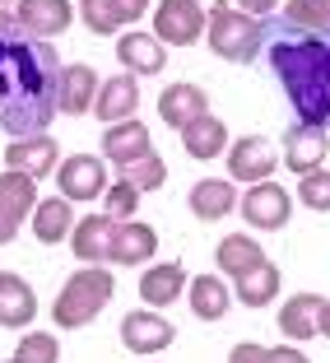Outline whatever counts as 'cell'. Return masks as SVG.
Returning a JSON list of instances; mask_svg holds the SVG:
<instances>
[{
  "instance_id": "6da1fadb",
  "label": "cell",
  "mask_w": 330,
  "mask_h": 363,
  "mask_svg": "<svg viewBox=\"0 0 330 363\" xmlns=\"http://www.w3.org/2000/svg\"><path fill=\"white\" fill-rule=\"evenodd\" d=\"M61 61L56 47L19 28H0V130L42 135L56 117Z\"/></svg>"
},
{
  "instance_id": "7a4b0ae2",
  "label": "cell",
  "mask_w": 330,
  "mask_h": 363,
  "mask_svg": "<svg viewBox=\"0 0 330 363\" xmlns=\"http://www.w3.org/2000/svg\"><path fill=\"white\" fill-rule=\"evenodd\" d=\"M270 70L279 75L298 121L326 126L330 121V33H298V28L275 33Z\"/></svg>"
},
{
  "instance_id": "3957f363",
  "label": "cell",
  "mask_w": 330,
  "mask_h": 363,
  "mask_svg": "<svg viewBox=\"0 0 330 363\" xmlns=\"http://www.w3.org/2000/svg\"><path fill=\"white\" fill-rule=\"evenodd\" d=\"M112 294H117V279L107 275L103 266H79L52 303L56 331H79V326H89V321L112 303Z\"/></svg>"
},
{
  "instance_id": "277c9868",
  "label": "cell",
  "mask_w": 330,
  "mask_h": 363,
  "mask_svg": "<svg viewBox=\"0 0 330 363\" xmlns=\"http://www.w3.org/2000/svg\"><path fill=\"white\" fill-rule=\"evenodd\" d=\"M266 33H275V28H270L266 19H256V14H242V10H219L205 23V38H210L214 56H224V61H233V65H251L256 56H261Z\"/></svg>"
},
{
  "instance_id": "5b68a950",
  "label": "cell",
  "mask_w": 330,
  "mask_h": 363,
  "mask_svg": "<svg viewBox=\"0 0 330 363\" xmlns=\"http://www.w3.org/2000/svg\"><path fill=\"white\" fill-rule=\"evenodd\" d=\"M33 210H38V177L5 168L0 172V247L19 238V224L33 219Z\"/></svg>"
},
{
  "instance_id": "8992f818",
  "label": "cell",
  "mask_w": 330,
  "mask_h": 363,
  "mask_svg": "<svg viewBox=\"0 0 330 363\" xmlns=\"http://www.w3.org/2000/svg\"><path fill=\"white\" fill-rule=\"evenodd\" d=\"M56 186H61V196L70 205H75V201L93 205L98 196L112 186V177H107V159H98V154H70V159H61V168H56Z\"/></svg>"
},
{
  "instance_id": "52a82bcc",
  "label": "cell",
  "mask_w": 330,
  "mask_h": 363,
  "mask_svg": "<svg viewBox=\"0 0 330 363\" xmlns=\"http://www.w3.org/2000/svg\"><path fill=\"white\" fill-rule=\"evenodd\" d=\"M154 38L163 47H191L205 38V5L200 0H163L154 10Z\"/></svg>"
},
{
  "instance_id": "ba28073f",
  "label": "cell",
  "mask_w": 330,
  "mask_h": 363,
  "mask_svg": "<svg viewBox=\"0 0 330 363\" xmlns=\"http://www.w3.org/2000/svg\"><path fill=\"white\" fill-rule=\"evenodd\" d=\"M288 214H293V201L279 182H256L251 191L242 196V219L261 233H279L288 224Z\"/></svg>"
},
{
  "instance_id": "9c48e42d",
  "label": "cell",
  "mask_w": 330,
  "mask_h": 363,
  "mask_svg": "<svg viewBox=\"0 0 330 363\" xmlns=\"http://www.w3.org/2000/svg\"><path fill=\"white\" fill-rule=\"evenodd\" d=\"M172 340H177V326L154 308H140V312H126V317H121V345H126L130 354H159V350H168Z\"/></svg>"
},
{
  "instance_id": "30bf717a",
  "label": "cell",
  "mask_w": 330,
  "mask_h": 363,
  "mask_svg": "<svg viewBox=\"0 0 330 363\" xmlns=\"http://www.w3.org/2000/svg\"><path fill=\"white\" fill-rule=\"evenodd\" d=\"M75 23V5L70 0H19L14 10V28L28 33V38H61L65 28Z\"/></svg>"
},
{
  "instance_id": "8fae6325",
  "label": "cell",
  "mask_w": 330,
  "mask_h": 363,
  "mask_svg": "<svg viewBox=\"0 0 330 363\" xmlns=\"http://www.w3.org/2000/svg\"><path fill=\"white\" fill-rule=\"evenodd\" d=\"M228 177L233 182H270V172H275V163H279V154H275V145H270L266 135H242L237 145H228Z\"/></svg>"
},
{
  "instance_id": "7c38bea8",
  "label": "cell",
  "mask_w": 330,
  "mask_h": 363,
  "mask_svg": "<svg viewBox=\"0 0 330 363\" xmlns=\"http://www.w3.org/2000/svg\"><path fill=\"white\" fill-rule=\"evenodd\" d=\"M144 14H149V0H79V19L93 38L121 33L126 23L144 19Z\"/></svg>"
},
{
  "instance_id": "4fadbf2b",
  "label": "cell",
  "mask_w": 330,
  "mask_h": 363,
  "mask_svg": "<svg viewBox=\"0 0 330 363\" xmlns=\"http://www.w3.org/2000/svg\"><path fill=\"white\" fill-rule=\"evenodd\" d=\"M330 154V140H326V126H307V121H298V126H288L284 135V163L298 177H307V172H317L321 163H326Z\"/></svg>"
},
{
  "instance_id": "5bb4252c",
  "label": "cell",
  "mask_w": 330,
  "mask_h": 363,
  "mask_svg": "<svg viewBox=\"0 0 330 363\" xmlns=\"http://www.w3.org/2000/svg\"><path fill=\"white\" fill-rule=\"evenodd\" d=\"M112 242H117V219L112 214H89V219H75V233H70V247L84 266H103L112 261Z\"/></svg>"
},
{
  "instance_id": "9a60e30c",
  "label": "cell",
  "mask_w": 330,
  "mask_h": 363,
  "mask_svg": "<svg viewBox=\"0 0 330 363\" xmlns=\"http://www.w3.org/2000/svg\"><path fill=\"white\" fill-rule=\"evenodd\" d=\"M93 98H98V70L93 65H84V61L61 65L56 112H65V117H84V112H93Z\"/></svg>"
},
{
  "instance_id": "2e32d148",
  "label": "cell",
  "mask_w": 330,
  "mask_h": 363,
  "mask_svg": "<svg viewBox=\"0 0 330 363\" xmlns=\"http://www.w3.org/2000/svg\"><path fill=\"white\" fill-rule=\"evenodd\" d=\"M38 317V294L28 279H19L14 270H0V326L5 331H28Z\"/></svg>"
},
{
  "instance_id": "e0dca14e",
  "label": "cell",
  "mask_w": 330,
  "mask_h": 363,
  "mask_svg": "<svg viewBox=\"0 0 330 363\" xmlns=\"http://www.w3.org/2000/svg\"><path fill=\"white\" fill-rule=\"evenodd\" d=\"M144 154H154V145H149V126H144L140 117L117 121V126L103 130V159H107V163L126 168V163L144 159Z\"/></svg>"
},
{
  "instance_id": "ac0fdd59",
  "label": "cell",
  "mask_w": 330,
  "mask_h": 363,
  "mask_svg": "<svg viewBox=\"0 0 330 363\" xmlns=\"http://www.w3.org/2000/svg\"><path fill=\"white\" fill-rule=\"evenodd\" d=\"M56 154H61V145L52 135H19L14 145H5V168H19L28 177H47V172L61 168Z\"/></svg>"
},
{
  "instance_id": "d6986e66",
  "label": "cell",
  "mask_w": 330,
  "mask_h": 363,
  "mask_svg": "<svg viewBox=\"0 0 330 363\" xmlns=\"http://www.w3.org/2000/svg\"><path fill=\"white\" fill-rule=\"evenodd\" d=\"M186 266L181 261H159V266H149L144 275H140V298H144V308H168V303H177L181 294H186Z\"/></svg>"
},
{
  "instance_id": "ffe728a7",
  "label": "cell",
  "mask_w": 330,
  "mask_h": 363,
  "mask_svg": "<svg viewBox=\"0 0 330 363\" xmlns=\"http://www.w3.org/2000/svg\"><path fill=\"white\" fill-rule=\"evenodd\" d=\"M205 112H210V98H205L200 84H186V79H181V84H168L159 94V117L168 121L172 130H186L195 117H205Z\"/></svg>"
},
{
  "instance_id": "44dd1931",
  "label": "cell",
  "mask_w": 330,
  "mask_h": 363,
  "mask_svg": "<svg viewBox=\"0 0 330 363\" xmlns=\"http://www.w3.org/2000/svg\"><path fill=\"white\" fill-rule=\"evenodd\" d=\"M140 107V79L135 75H117L98 84V98H93V117L107 121V126H117V121H130Z\"/></svg>"
},
{
  "instance_id": "7402d4cb",
  "label": "cell",
  "mask_w": 330,
  "mask_h": 363,
  "mask_svg": "<svg viewBox=\"0 0 330 363\" xmlns=\"http://www.w3.org/2000/svg\"><path fill=\"white\" fill-rule=\"evenodd\" d=\"M117 61L126 65V75H159L163 61H168V47L154 38V33H121L117 38Z\"/></svg>"
},
{
  "instance_id": "603a6c76",
  "label": "cell",
  "mask_w": 330,
  "mask_h": 363,
  "mask_svg": "<svg viewBox=\"0 0 330 363\" xmlns=\"http://www.w3.org/2000/svg\"><path fill=\"white\" fill-rule=\"evenodd\" d=\"M321 308H326L321 294H293V298L279 308V331H284L288 340H312V335H321Z\"/></svg>"
},
{
  "instance_id": "cb8c5ba5",
  "label": "cell",
  "mask_w": 330,
  "mask_h": 363,
  "mask_svg": "<svg viewBox=\"0 0 330 363\" xmlns=\"http://www.w3.org/2000/svg\"><path fill=\"white\" fill-rule=\"evenodd\" d=\"M191 214L195 219H205V224H214V219H228L237 205V191H233V177H205L191 186Z\"/></svg>"
},
{
  "instance_id": "d4e9b609",
  "label": "cell",
  "mask_w": 330,
  "mask_h": 363,
  "mask_svg": "<svg viewBox=\"0 0 330 363\" xmlns=\"http://www.w3.org/2000/svg\"><path fill=\"white\" fill-rule=\"evenodd\" d=\"M159 252V233L140 219H121L117 224V242H112V261L117 266H144Z\"/></svg>"
},
{
  "instance_id": "484cf974",
  "label": "cell",
  "mask_w": 330,
  "mask_h": 363,
  "mask_svg": "<svg viewBox=\"0 0 330 363\" xmlns=\"http://www.w3.org/2000/svg\"><path fill=\"white\" fill-rule=\"evenodd\" d=\"M75 233V210H70V201L65 196H47V201H38V210H33V238L47 247L65 242V238Z\"/></svg>"
},
{
  "instance_id": "4316f807",
  "label": "cell",
  "mask_w": 330,
  "mask_h": 363,
  "mask_svg": "<svg viewBox=\"0 0 330 363\" xmlns=\"http://www.w3.org/2000/svg\"><path fill=\"white\" fill-rule=\"evenodd\" d=\"M186 303H191V312L200 321H219V317H228V308H233V289H228L219 275H195L191 284H186Z\"/></svg>"
},
{
  "instance_id": "83f0119b",
  "label": "cell",
  "mask_w": 330,
  "mask_h": 363,
  "mask_svg": "<svg viewBox=\"0 0 330 363\" xmlns=\"http://www.w3.org/2000/svg\"><path fill=\"white\" fill-rule=\"evenodd\" d=\"M214 261H219V270H224L228 279H242L246 270H256L261 261H270L266 252H261V242L246 233H228L224 242H219V252H214Z\"/></svg>"
},
{
  "instance_id": "f1b7e54d",
  "label": "cell",
  "mask_w": 330,
  "mask_h": 363,
  "mask_svg": "<svg viewBox=\"0 0 330 363\" xmlns=\"http://www.w3.org/2000/svg\"><path fill=\"white\" fill-rule=\"evenodd\" d=\"M181 145H186L191 159H219L228 150V126L214 112H205V117H195L191 126L181 130Z\"/></svg>"
},
{
  "instance_id": "f546056e",
  "label": "cell",
  "mask_w": 330,
  "mask_h": 363,
  "mask_svg": "<svg viewBox=\"0 0 330 363\" xmlns=\"http://www.w3.org/2000/svg\"><path fill=\"white\" fill-rule=\"evenodd\" d=\"M279 294V266L261 261L256 270H246L242 279H233V298H242V308H266Z\"/></svg>"
},
{
  "instance_id": "4dcf8cb0",
  "label": "cell",
  "mask_w": 330,
  "mask_h": 363,
  "mask_svg": "<svg viewBox=\"0 0 330 363\" xmlns=\"http://www.w3.org/2000/svg\"><path fill=\"white\" fill-rule=\"evenodd\" d=\"M284 28L330 33V0H284Z\"/></svg>"
},
{
  "instance_id": "1f68e13d",
  "label": "cell",
  "mask_w": 330,
  "mask_h": 363,
  "mask_svg": "<svg viewBox=\"0 0 330 363\" xmlns=\"http://www.w3.org/2000/svg\"><path fill=\"white\" fill-rule=\"evenodd\" d=\"M121 182H130L135 191H159L163 182H168V163H163L159 154H144V159H135V163L121 168Z\"/></svg>"
},
{
  "instance_id": "d6a6232c",
  "label": "cell",
  "mask_w": 330,
  "mask_h": 363,
  "mask_svg": "<svg viewBox=\"0 0 330 363\" xmlns=\"http://www.w3.org/2000/svg\"><path fill=\"white\" fill-rule=\"evenodd\" d=\"M14 363H61V345L52 331H28L14 350Z\"/></svg>"
},
{
  "instance_id": "836d02e7",
  "label": "cell",
  "mask_w": 330,
  "mask_h": 363,
  "mask_svg": "<svg viewBox=\"0 0 330 363\" xmlns=\"http://www.w3.org/2000/svg\"><path fill=\"white\" fill-rule=\"evenodd\" d=\"M140 196L144 191H135V186H130V182H112V186H107L103 191V214H112V219H135V210H140Z\"/></svg>"
},
{
  "instance_id": "e575fe53",
  "label": "cell",
  "mask_w": 330,
  "mask_h": 363,
  "mask_svg": "<svg viewBox=\"0 0 330 363\" xmlns=\"http://www.w3.org/2000/svg\"><path fill=\"white\" fill-rule=\"evenodd\" d=\"M298 201L307 205V210H330V172L326 168L307 172V177L298 182Z\"/></svg>"
},
{
  "instance_id": "d590c367",
  "label": "cell",
  "mask_w": 330,
  "mask_h": 363,
  "mask_svg": "<svg viewBox=\"0 0 330 363\" xmlns=\"http://www.w3.org/2000/svg\"><path fill=\"white\" fill-rule=\"evenodd\" d=\"M228 363H270V350H266V345H251V340H242V345H233Z\"/></svg>"
},
{
  "instance_id": "8d00e7d4",
  "label": "cell",
  "mask_w": 330,
  "mask_h": 363,
  "mask_svg": "<svg viewBox=\"0 0 330 363\" xmlns=\"http://www.w3.org/2000/svg\"><path fill=\"white\" fill-rule=\"evenodd\" d=\"M270 363H312V359L298 345H275V350H270Z\"/></svg>"
},
{
  "instance_id": "74e56055",
  "label": "cell",
  "mask_w": 330,
  "mask_h": 363,
  "mask_svg": "<svg viewBox=\"0 0 330 363\" xmlns=\"http://www.w3.org/2000/svg\"><path fill=\"white\" fill-rule=\"evenodd\" d=\"M237 10H242V14H256V19H266V14L279 10V0H237Z\"/></svg>"
},
{
  "instance_id": "f35d334b",
  "label": "cell",
  "mask_w": 330,
  "mask_h": 363,
  "mask_svg": "<svg viewBox=\"0 0 330 363\" xmlns=\"http://www.w3.org/2000/svg\"><path fill=\"white\" fill-rule=\"evenodd\" d=\"M321 335H326V340H330V303H326V308H321Z\"/></svg>"
},
{
  "instance_id": "ab89813d",
  "label": "cell",
  "mask_w": 330,
  "mask_h": 363,
  "mask_svg": "<svg viewBox=\"0 0 330 363\" xmlns=\"http://www.w3.org/2000/svg\"><path fill=\"white\" fill-rule=\"evenodd\" d=\"M200 5H210V14H219V10H228V0H200Z\"/></svg>"
},
{
  "instance_id": "60d3db41",
  "label": "cell",
  "mask_w": 330,
  "mask_h": 363,
  "mask_svg": "<svg viewBox=\"0 0 330 363\" xmlns=\"http://www.w3.org/2000/svg\"><path fill=\"white\" fill-rule=\"evenodd\" d=\"M10 363H14V359H10Z\"/></svg>"
}]
</instances>
